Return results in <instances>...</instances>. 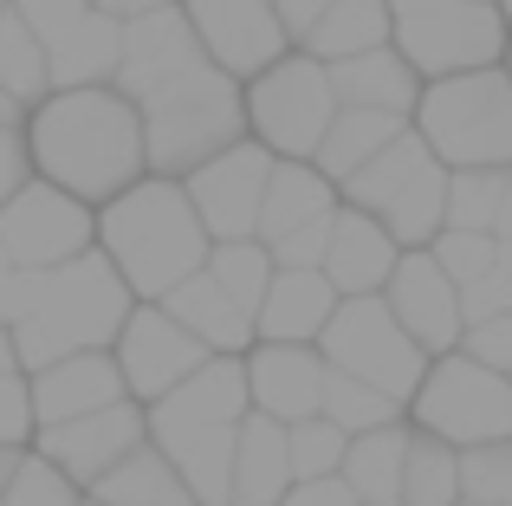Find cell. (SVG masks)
Here are the masks:
<instances>
[{"mask_svg":"<svg viewBox=\"0 0 512 506\" xmlns=\"http://www.w3.org/2000/svg\"><path fill=\"white\" fill-rule=\"evenodd\" d=\"M20 137H26V156H33V176L72 189L91 208L111 202L117 189H130L150 169L143 163V111L111 78L46 91L39 104H26Z\"/></svg>","mask_w":512,"mask_h":506,"instance_id":"cell-1","label":"cell"},{"mask_svg":"<svg viewBox=\"0 0 512 506\" xmlns=\"http://www.w3.org/2000/svg\"><path fill=\"white\" fill-rule=\"evenodd\" d=\"M98 247L104 260L124 273L137 299H163L175 279H188L208 260V228H201L195 202H188L182 176H156L143 169L130 189L98 202Z\"/></svg>","mask_w":512,"mask_h":506,"instance_id":"cell-2","label":"cell"},{"mask_svg":"<svg viewBox=\"0 0 512 506\" xmlns=\"http://www.w3.org/2000/svg\"><path fill=\"white\" fill-rule=\"evenodd\" d=\"M137 292L124 286L104 247L91 241L85 253L46 266L33 286V305L13 318V351H20V370H39L65 351H98V344L117 338V325L130 318Z\"/></svg>","mask_w":512,"mask_h":506,"instance_id":"cell-3","label":"cell"},{"mask_svg":"<svg viewBox=\"0 0 512 506\" xmlns=\"http://www.w3.org/2000/svg\"><path fill=\"white\" fill-rule=\"evenodd\" d=\"M137 111H143V163H150L156 176H188V169L208 163L214 150L247 137L240 78L221 72L214 59L188 65L182 78H169L163 91H150Z\"/></svg>","mask_w":512,"mask_h":506,"instance_id":"cell-4","label":"cell"},{"mask_svg":"<svg viewBox=\"0 0 512 506\" xmlns=\"http://www.w3.org/2000/svg\"><path fill=\"white\" fill-rule=\"evenodd\" d=\"M415 137L448 169H512V78L506 65H467L422 85Z\"/></svg>","mask_w":512,"mask_h":506,"instance_id":"cell-5","label":"cell"},{"mask_svg":"<svg viewBox=\"0 0 512 506\" xmlns=\"http://www.w3.org/2000/svg\"><path fill=\"white\" fill-rule=\"evenodd\" d=\"M338 202L376 215L396 234V247H428L441 228V208H448V163L415 137V124H402L370 163L338 182Z\"/></svg>","mask_w":512,"mask_h":506,"instance_id":"cell-6","label":"cell"},{"mask_svg":"<svg viewBox=\"0 0 512 506\" xmlns=\"http://www.w3.org/2000/svg\"><path fill=\"white\" fill-rule=\"evenodd\" d=\"M409 422L454 448L493 442V435H512V377L480 357H467L461 344L441 357H428L422 383L409 396Z\"/></svg>","mask_w":512,"mask_h":506,"instance_id":"cell-7","label":"cell"},{"mask_svg":"<svg viewBox=\"0 0 512 506\" xmlns=\"http://www.w3.org/2000/svg\"><path fill=\"white\" fill-rule=\"evenodd\" d=\"M389 46L422 78L500 65L506 13L493 0H389Z\"/></svg>","mask_w":512,"mask_h":506,"instance_id":"cell-8","label":"cell"},{"mask_svg":"<svg viewBox=\"0 0 512 506\" xmlns=\"http://www.w3.org/2000/svg\"><path fill=\"white\" fill-rule=\"evenodd\" d=\"M318 351H325V364H338L350 377L389 390L402 403V416H409V396H415V383H422V370H428V351L396 325V312L383 305V292H350V299L331 305L325 331H318Z\"/></svg>","mask_w":512,"mask_h":506,"instance_id":"cell-9","label":"cell"},{"mask_svg":"<svg viewBox=\"0 0 512 506\" xmlns=\"http://www.w3.org/2000/svg\"><path fill=\"white\" fill-rule=\"evenodd\" d=\"M240 98H247V137H260L273 156H312L325 124L338 117L331 72L312 52H279L266 72L240 85Z\"/></svg>","mask_w":512,"mask_h":506,"instance_id":"cell-10","label":"cell"},{"mask_svg":"<svg viewBox=\"0 0 512 506\" xmlns=\"http://www.w3.org/2000/svg\"><path fill=\"white\" fill-rule=\"evenodd\" d=\"M91 241H98V208L78 202L72 189H59V182H46V176H26L20 189L0 202V247L20 266H33V273L85 253Z\"/></svg>","mask_w":512,"mask_h":506,"instance_id":"cell-11","label":"cell"},{"mask_svg":"<svg viewBox=\"0 0 512 506\" xmlns=\"http://www.w3.org/2000/svg\"><path fill=\"white\" fill-rule=\"evenodd\" d=\"M111 357H117V370H124V390L137 396V403H156V396L175 390L188 370L208 364L214 351L169 312L163 299H137L130 318L117 325V338H111Z\"/></svg>","mask_w":512,"mask_h":506,"instance_id":"cell-12","label":"cell"},{"mask_svg":"<svg viewBox=\"0 0 512 506\" xmlns=\"http://www.w3.org/2000/svg\"><path fill=\"white\" fill-rule=\"evenodd\" d=\"M266 169H273V150H266L260 137H240V143L214 150L208 163H195L182 176V189H188V202H195L208 241H240V234L260 228Z\"/></svg>","mask_w":512,"mask_h":506,"instance_id":"cell-13","label":"cell"},{"mask_svg":"<svg viewBox=\"0 0 512 506\" xmlns=\"http://www.w3.org/2000/svg\"><path fill=\"white\" fill-rule=\"evenodd\" d=\"M137 442H150V416H143L137 396H117L104 409H85V416H65V422H39L33 442L52 468H65L78 487H91L111 461H124Z\"/></svg>","mask_w":512,"mask_h":506,"instance_id":"cell-14","label":"cell"},{"mask_svg":"<svg viewBox=\"0 0 512 506\" xmlns=\"http://www.w3.org/2000/svg\"><path fill=\"white\" fill-rule=\"evenodd\" d=\"M383 305L396 312V325L409 331L428 357H441V351L461 344V325H467L461 318V286L441 273V260L428 247H402L396 253V266H389V279H383Z\"/></svg>","mask_w":512,"mask_h":506,"instance_id":"cell-15","label":"cell"},{"mask_svg":"<svg viewBox=\"0 0 512 506\" xmlns=\"http://www.w3.org/2000/svg\"><path fill=\"white\" fill-rule=\"evenodd\" d=\"M182 13L201 39V59H214L234 78H253V72H266L279 52H292V33L279 26L273 0H188Z\"/></svg>","mask_w":512,"mask_h":506,"instance_id":"cell-16","label":"cell"},{"mask_svg":"<svg viewBox=\"0 0 512 506\" xmlns=\"http://www.w3.org/2000/svg\"><path fill=\"white\" fill-rule=\"evenodd\" d=\"M188 65H201V39L195 26H188L182 7H150L137 13V20H124V39H117V72L111 85L124 91V98H150V91H163L169 78H182Z\"/></svg>","mask_w":512,"mask_h":506,"instance_id":"cell-17","label":"cell"},{"mask_svg":"<svg viewBox=\"0 0 512 506\" xmlns=\"http://www.w3.org/2000/svg\"><path fill=\"white\" fill-rule=\"evenodd\" d=\"M240 370H247V403L266 409L279 422H299L318 409V390H325V351L318 344H279V338H253L240 351Z\"/></svg>","mask_w":512,"mask_h":506,"instance_id":"cell-18","label":"cell"},{"mask_svg":"<svg viewBox=\"0 0 512 506\" xmlns=\"http://www.w3.org/2000/svg\"><path fill=\"white\" fill-rule=\"evenodd\" d=\"M247 370H240V357L214 351L201 370H188L175 390H163L156 403H143V416H150V435L163 429H234L240 416H247Z\"/></svg>","mask_w":512,"mask_h":506,"instance_id":"cell-19","label":"cell"},{"mask_svg":"<svg viewBox=\"0 0 512 506\" xmlns=\"http://www.w3.org/2000/svg\"><path fill=\"white\" fill-rule=\"evenodd\" d=\"M26 390H33V422H65V416H85V409H104V403H117V396H130L111 344H98V351H65V357H52V364L26 370Z\"/></svg>","mask_w":512,"mask_h":506,"instance_id":"cell-20","label":"cell"},{"mask_svg":"<svg viewBox=\"0 0 512 506\" xmlns=\"http://www.w3.org/2000/svg\"><path fill=\"white\" fill-rule=\"evenodd\" d=\"M396 234L383 228L376 215H363V208L338 202V215H331V234H325V260H318V273L338 286V299L350 292H383L389 266H396Z\"/></svg>","mask_w":512,"mask_h":506,"instance_id":"cell-21","label":"cell"},{"mask_svg":"<svg viewBox=\"0 0 512 506\" xmlns=\"http://www.w3.org/2000/svg\"><path fill=\"white\" fill-rule=\"evenodd\" d=\"M338 286H331L318 266H273L266 279V299L253 312V338H279V344H318Z\"/></svg>","mask_w":512,"mask_h":506,"instance_id":"cell-22","label":"cell"},{"mask_svg":"<svg viewBox=\"0 0 512 506\" xmlns=\"http://www.w3.org/2000/svg\"><path fill=\"white\" fill-rule=\"evenodd\" d=\"M292 487V461H286V422L247 409L234 429V468H227V506H279Z\"/></svg>","mask_w":512,"mask_h":506,"instance_id":"cell-23","label":"cell"},{"mask_svg":"<svg viewBox=\"0 0 512 506\" xmlns=\"http://www.w3.org/2000/svg\"><path fill=\"white\" fill-rule=\"evenodd\" d=\"M325 72H331L338 104H363V111H396V117H409L415 98H422V72H415L396 46L350 52V59H331Z\"/></svg>","mask_w":512,"mask_h":506,"instance_id":"cell-24","label":"cell"},{"mask_svg":"<svg viewBox=\"0 0 512 506\" xmlns=\"http://www.w3.org/2000/svg\"><path fill=\"white\" fill-rule=\"evenodd\" d=\"M338 208V182L312 163V156H273L266 169V195H260V241H279L286 228H305V221L331 215Z\"/></svg>","mask_w":512,"mask_h":506,"instance_id":"cell-25","label":"cell"},{"mask_svg":"<svg viewBox=\"0 0 512 506\" xmlns=\"http://www.w3.org/2000/svg\"><path fill=\"white\" fill-rule=\"evenodd\" d=\"M163 305L175 318H182L188 331H195L208 351H227V357H240L253 344V312H240L234 299H227L221 286H214V273L208 266H195L188 279H175V286L163 292Z\"/></svg>","mask_w":512,"mask_h":506,"instance_id":"cell-26","label":"cell"},{"mask_svg":"<svg viewBox=\"0 0 512 506\" xmlns=\"http://www.w3.org/2000/svg\"><path fill=\"white\" fill-rule=\"evenodd\" d=\"M117 39H124V20L85 7L46 46V85L52 91H65V85H104V78L117 72Z\"/></svg>","mask_w":512,"mask_h":506,"instance_id":"cell-27","label":"cell"},{"mask_svg":"<svg viewBox=\"0 0 512 506\" xmlns=\"http://www.w3.org/2000/svg\"><path fill=\"white\" fill-rule=\"evenodd\" d=\"M85 494L104 500V506H195L182 468H175L156 442H137L124 461H111V468H104Z\"/></svg>","mask_w":512,"mask_h":506,"instance_id":"cell-28","label":"cell"},{"mask_svg":"<svg viewBox=\"0 0 512 506\" xmlns=\"http://www.w3.org/2000/svg\"><path fill=\"white\" fill-rule=\"evenodd\" d=\"M402 448H409V416L383 422V429H357L344 442V487L357 500H402Z\"/></svg>","mask_w":512,"mask_h":506,"instance_id":"cell-29","label":"cell"},{"mask_svg":"<svg viewBox=\"0 0 512 506\" xmlns=\"http://www.w3.org/2000/svg\"><path fill=\"white\" fill-rule=\"evenodd\" d=\"M240 429V422H234ZM234 429H163L150 435L156 448L182 468L195 506H227V468H234Z\"/></svg>","mask_w":512,"mask_h":506,"instance_id":"cell-30","label":"cell"},{"mask_svg":"<svg viewBox=\"0 0 512 506\" xmlns=\"http://www.w3.org/2000/svg\"><path fill=\"white\" fill-rule=\"evenodd\" d=\"M370 46H389V0H325L312 26H305L299 52L312 59H350V52H370Z\"/></svg>","mask_w":512,"mask_h":506,"instance_id":"cell-31","label":"cell"},{"mask_svg":"<svg viewBox=\"0 0 512 506\" xmlns=\"http://www.w3.org/2000/svg\"><path fill=\"white\" fill-rule=\"evenodd\" d=\"M409 124V117H396V111H363V104H338V117L325 124V137H318V150H312V163L325 169L331 182H344L350 169H363L376 150H383L396 130Z\"/></svg>","mask_w":512,"mask_h":506,"instance_id":"cell-32","label":"cell"},{"mask_svg":"<svg viewBox=\"0 0 512 506\" xmlns=\"http://www.w3.org/2000/svg\"><path fill=\"white\" fill-rule=\"evenodd\" d=\"M461 500V448L409 422L402 448V506H454Z\"/></svg>","mask_w":512,"mask_h":506,"instance_id":"cell-33","label":"cell"},{"mask_svg":"<svg viewBox=\"0 0 512 506\" xmlns=\"http://www.w3.org/2000/svg\"><path fill=\"white\" fill-rule=\"evenodd\" d=\"M318 416H331L344 435H357V429H383V422H402V403H396L389 390H376V383H363V377H350V370L325 364Z\"/></svg>","mask_w":512,"mask_h":506,"instance_id":"cell-34","label":"cell"},{"mask_svg":"<svg viewBox=\"0 0 512 506\" xmlns=\"http://www.w3.org/2000/svg\"><path fill=\"white\" fill-rule=\"evenodd\" d=\"M201 266L214 273V286H221L227 299L240 305V312H260L266 279H273V253H266L260 234H240V241H214Z\"/></svg>","mask_w":512,"mask_h":506,"instance_id":"cell-35","label":"cell"},{"mask_svg":"<svg viewBox=\"0 0 512 506\" xmlns=\"http://www.w3.org/2000/svg\"><path fill=\"white\" fill-rule=\"evenodd\" d=\"M0 85H7L20 104H39L52 91L46 85V39H39L13 7H0Z\"/></svg>","mask_w":512,"mask_h":506,"instance_id":"cell-36","label":"cell"},{"mask_svg":"<svg viewBox=\"0 0 512 506\" xmlns=\"http://www.w3.org/2000/svg\"><path fill=\"white\" fill-rule=\"evenodd\" d=\"M500 195H506V169H448V208H441V228L493 234V221H500Z\"/></svg>","mask_w":512,"mask_h":506,"instance_id":"cell-37","label":"cell"},{"mask_svg":"<svg viewBox=\"0 0 512 506\" xmlns=\"http://www.w3.org/2000/svg\"><path fill=\"white\" fill-rule=\"evenodd\" d=\"M78 500H85V487L65 468H52L39 448H20L7 487H0V506H78Z\"/></svg>","mask_w":512,"mask_h":506,"instance_id":"cell-38","label":"cell"},{"mask_svg":"<svg viewBox=\"0 0 512 506\" xmlns=\"http://www.w3.org/2000/svg\"><path fill=\"white\" fill-rule=\"evenodd\" d=\"M344 442L350 435L338 429L331 416H299V422H286V461H292V481H318V474H338V461H344Z\"/></svg>","mask_w":512,"mask_h":506,"instance_id":"cell-39","label":"cell"},{"mask_svg":"<svg viewBox=\"0 0 512 506\" xmlns=\"http://www.w3.org/2000/svg\"><path fill=\"white\" fill-rule=\"evenodd\" d=\"M461 500H487V506H512V435L461 448Z\"/></svg>","mask_w":512,"mask_h":506,"instance_id":"cell-40","label":"cell"},{"mask_svg":"<svg viewBox=\"0 0 512 506\" xmlns=\"http://www.w3.org/2000/svg\"><path fill=\"white\" fill-rule=\"evenodd\" d=\"M428 253L441 260V273H448L454 286H474V279L493 266V253H500V234H480V228H435Z\"/></svg>","mask_w":512,"mask_h":506,"instance_id":"cell-41","label":"cell"},{"mask_svg":"<svg viewBox=\"0 0 512 506\" xmlns=\"http://www.w3.org/2000/svg\"><path fill=\"white\" fill-rule=\"evenodd\" d=\"M487 312H512V234H500V253H493V266L474 279V286H461V318L474 325V318Z\"/></svg>","mask_w":512,"mask_h":506,"instance_id":"cell-42","label":"cell"},{"mask_svg":"<svg viewBox=\"0 0 512 506\" xmlns=\"http://www.w3.org/2000/svg\"><path fill=\"white\" fill-rule=\"evenodd\" d=\"M33 390H26V370H0V442L26 448L33 442Z\"/></svg>","mask_w":512,"mask_h":506,"instance_id":"cell-43","label":"cell"},{"mask_svg":"<svg viewBox=\"0 0 512 506\" xmlns=\"http://www.w3.org/2000/svg\"><path fill=\"white\" fill-rule=\"evenodd\" d=\"M461 351L493 370H512V312H487L474 325H461Z\"/></svg>","mask_w":512,"mask_h":506,"instance_id":"cell-44","label":"cell"},{"mask_svg":"<svg viewBox=\"0 0 512 506\" xmlns=\"http://www.w3.org/2000/svg\"><path fill=\"white\" fill-rule=\"evenodd\" d=\"M331 215H338V208H331ZM331 215H318V221H305V228H286L279 241H266V253H273V266H318V260H325Z\"/></svg>","mask_w":512,"mask_h":506,"instance_id":"cell-45","label":"cell"},{"mask_svg":"<svg viewBox=\"0 0 512 506\" xmlns=\"http://www.w3.org/2000/svg\"><path fill=\"white\" fill-rule=\"evenodd\" d=\"M7 7H13V13H20V20H26V26H33V33H39V39H46V46H52V39H59V33H65V26H72V20H78V13H85V7H91V0H7Z\"/></svg>","mask_w":512,"mask_h":506,"instance_id":"cell-46","label":"cell"},{"mask_svg":"<svg viewBox=\"0 0 512 506\" xmlns=\"http://www.w3.org/2000/svg\"><path fill=\"white\" fill-rule=\"evenodd\" d=\"M33 286H39V273H33V266H20L7 247H0V325H13V318L33 305Z\"/></svg>","mask_w":512,"mask_h":506,"instance_id":"cell-47","label":"cell"},{"mask_svg":"<svg viewBox=\"0 0 512 506\" xmlns=\"http://www.w3.org/2000/svg\"><path fill=\"white\" fill-rule=\"evenodd\" d=\"M279 506H363V500L344 487V474H318V481H292Z\"/></svg>","mask_w":512,"mask_h":506,"instance_id":"cell-48","label":"cell"},{"mask_svg":"<svg viewBox=\"0 0 512 506\" xmlns=\"http://www.w3.org/2000/svg\"><path fill=\"white\" fill-rule=\"evenodd\" d=\"M33 176V156H26V137H20V124H0V202H7L20 182Z\"/></svg>","mask_w":512,"mask_h":506,"instance_id":"cell-49","label":"cell"},{"mask_svg":"<svg viewBox=\"0 0 512 506\" xmlns=\"http://www.w3.org/2000/svg\"><path fill=\"white\" fill-rule=\"evenodd\" d=\"M273 13H279V26L292 33V46H299V39H305V26H312L318 13H325V0H273Z\"/></svg>","mask_w":512,"mask_h":506,"instance_id":"cell-50","label":"cell"},{"mask_svg":"<svg viewBox=\"0 0 512 506\" xmlns=\"http://www.w3.org/2000/svg\"><path fill=\"white\" fill-rule=\"evenodd\" d=\"M98 13H111V20H137V13H150V7H163V0H91Z\"/></svg>","mask_w":512,"mask_h":506,"instance_id":"cell-51","label":"cell"},{"mask_svg":"<svg viewBox=\"0 0 512 506\" xmlns=\"http://www.w3.org/2000/svg\"><path fill=\"white\" fill-rule=\"evenodd\" d=\"M20 117H26V104H20V98H13V91H7V85H0V124H20Z\"/></svg>","mask_w":512,"mask_h":506,"instance_id":"cell-52","label":"cell"},{"mask_svg":"<svg viewBox=\"0 0 512 506\" xmlns=\"http://www.w3.org/2000/svg\"><path fill=\"white\" fill-rule=\"evenodd\" d=\"M0 370H20V351H13V325H0Z\"/></svg>","mask_w":512,"mask_h":506,"instance_id":"cell-53","label":"cell"},{"mask_svg":"<svg viewBox=\"0 0 512 506\" xmlns=\"http://www.w3.org/2000/svg\"><path fill=\"white\" fill-rule=\"evenodd\" d=\"M493 234H512V169H506V195H500V221H493Z\"/></svg>","mask_w":512,"mask_h":506,"instance_id":"cell-54","label":"cell"},{"mask_svg":"<svg viewBox=\"0 0 512 506\" xmlns=\"http://www.w3.org/2000/svg\"><path fill=\"white\" fill-rule=\"evenodd\" d=\"M13 461H20V448H13V442H0V487H7V474H13Z\"/></svg>","mask_w":512,"mask_h":506,"instance_id":"cell-55","label":"cell"},{"mask_svg":"<svg viewBox=\"0 0 512 506\" xmlns=\"http://www.w3.org/2000/svg\"><path fill=\"white\" fill-rule=\"evenodd\" d=\"M500 65H506V78H512V39H506V52H500Z\"/></svg>","mask_w":512,"mask_h":506,"instance_id":"cell-56","label":"cell"},{"mask_svg":"<svg viewBox=\"0 0 512 506\" xmlns=\"http://www.w3.org/2000/svg\"><path fill=\"white\" fill-rule=\"evenodd\" d=\"M493 7H500V13H506V26H512V0H493Z\"/></svg>","mask_w":512,"mask_h":506,"instance_id":"cell-57","label":"cell"},{"mask_svg":"<svg viewBox=\"0 0 512 506\" xmlns=\"http://www.w3.org/2000/svg\"><path fill=\"white\" fill-rule=\"evenodd\" d=\"M454 506H487V500H454Z\"/></svg>","mask_w":512,"mask_h":506,"instance_id":"cell-58","label":"cell"},{"mask_svg":"<svg viewBox=\"0 0 512 506\" xmlns=\"http://www.w3.org/2000/svg\"><path fill=\"white\" fill-rule=\"evenodd\" d=\"M78 506H104V500H91V494H85V500H78Z\"/></svg>","mask_w":512,"mask_h":506,"instance_id":"cell-59","label":"cell"},{"mask_svg":"<svg viewBox=\"0 0 512 506\" xmlns=\"http://www.w3.org/2000/svg\"><path fill=\"white\" fill-rule=\"evenodd\" d=\"M0 7H7V0H0Z\"/></svg>","mask_w":512,"mask_h":506,"instance_id":"cell-60","label":"cell"},{"mask_svg":"<svg viewBox=\"0 0 512 506\" xmlns=\"http://www.w3.org/2000/svg\"><path fill=\"white\" fill-rule=\"evenodd\" d=\"M506 377H512V370H506Z\"/></svg>","mask_w":512,"mask_h":506,"instance_id":"cell-61","label":"cell"}]
</instances>
